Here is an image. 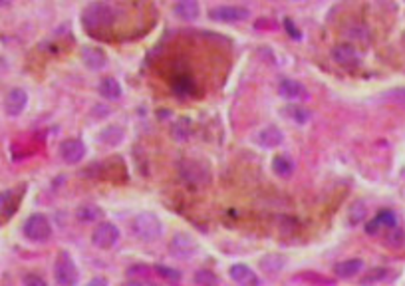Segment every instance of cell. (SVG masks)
<instances>
[{
	"label": "cell",
	"instance_id": "cell-32",
	"mask_svg": "<svg viewBox=\"0 0 405 286\" xmlns=\"http://www.w3.org/2000/svg\"><path fill=\"white\" fill-rule=\"evenodd\" d=\"M8 201H10V191L0 193V213L4 211V209H8Z\"/></svg>",
	"mask_w": 405,
	"mask_h": 286
},
{
	"label": "cell",
	"instance_id": "cell-8",
	"mask_svg": "<svg viewBox=\"0 0 405 286\" xmlns=\"http://www.w3.org/2000/svg\"><path fill=\"white\" fill-rule=\"evenodd\" d=\"M197 251H199V244L197 241L191 237V235H187V233H177L171 242H169V253L175 256V258H181V260H189V258H193L197 255Z\"/></svg>",
	"mask_w": 405,
	"mask_h": 286
},
{
	"label": "cell",
	"instance_id": "cell-31",
	"mask_svg": "<svg viewBox=\"0 0 405 286\" xmlns=\"http://www.w3.org/2000/svg\"><path fill=\"white\" fill-rule=\"evenodd\" d=\"M129 274H141V276H147V274H149V266H145V264L131 266V269H129Z\"/></svg>",
	"mask_w": 405,
	"mask_h": 286
},
{
	"label": "cell",
	"instance_id": "cell-23",
	"mask_svg": "<svg viewBox=\"0 0 405 286\" xmlns=\"http://www.w3.org/2000/svg\"><path fill=\"white\" fill-rule=\"evenodd\" d=\"M197 286H219V276L213 271H207V269H199L193 276Z\"/></svg>",
	"mask_w": 405,
	"mask_h": 286
},
{
	"label": "cell",
	"instance_id": "cell-16",
	"mask_svg": "<svg viewBox=\"0 0 405 286\" xmlns=\"http://www.w3.org/2000/svg\"><path fill=\"white\" fill-rule=\"evenodd\" d=\"M361 269H363V262H361L360 258H350V260L338 262V264L334 266V272H336V276H340V278H352V276H356L358 272H361Z\"/></svg>",
	"mask_w": 405,
	"mask_h": 286
},
{
	"label": "cell",
	"instance_id": "cell-12",
	"mask_svg": "<svg viewBox=\"0 0 405 286\" xmlns=\"http://www.w3.org/2000/svg\"><path fill=\"white\" fill-rule=\"evenodd\" d=\"M332 58H334L336 64H340V66H344V68H354V66L360 62L358 52H356L350 44L334 46V50H332Z\"/></svg>",
	"mask_w": 405,
	"mask_h": 286
},
{
	"label": "cell",
	"instance_id": "cell-33",
	"mask_svg": "<svg viewBox=\"0 0 405 286\" xmlns=\"http://www.w3.org/2000/svg\"><path fill=\"white\" fill-rule=\"evenodd\" d=\"M284 26H286V28H288V32H290V36H292V38H300V30H296V28H294V24H292V20H286V22H284Z\"/></svg>",
	"mask_w": 405,
	"mask_h": 286
},
{
	"label": "cell",
	"instance_id": "cell-19",
	"mask_svg": "<svg viewBox=\"0 0 405 286\" xmlns=\"http://www.w3.org/2000/svg\"><path fill=\"white\" fill-rule=\"evenodd\" d=\"M272 171L278 175V177H290L292 175V171H294V163H292V159L288 157V155H276L274 159H272Z\"/></svg>",
	"mask_w": 405,
	"mask_h": 286
},
{
	"label": "cell",
	"instance_id": "cell-7",
	"mask_svg": "<svg viewBox=\"0 0 405 286\" xmlns=\"http://www.w3.org/2000/svg\"><path fill=\"white\" fill-rule=\"evenodd\" d=\"M118 241H120V228L113 225V223H107V221L95 225L93 233H91V242H93V246H98V249H102V251H107V249L115 246Z\"/></svg>",
	"mask_w": 405,
	"mask_h": 286
},
{
	"label": "cell",
	"instance_id": "cell-11",
	"mask_svg": "<svg viewBox=\"0 0 405 286\" xmlns=\"http://www.w3.org/2000/svg\"><path fill=\"white\" fill-rule=\"evenodd\" d=\"M278 93L284 100H292V102H304V100L310 98V93L304 88V84L296 82V80H288V78L278 84Z\"/></svg>",
	"mask_w": 405,
	"mask_h": 286
},
{
	"label": "cell",
	"instance_id": "cell-3",
	"mask_svg": "<svg viewBox=\"0 0 405 286\" xmlns=\"http://www.w3.org/2000/svg\"><path fill=\"white\" fill-rule=\"evenodd\" d=\"M131 228H133L135 237L143 239V241H155L161 237V221L153 215V213H139L135 215L133 223H131Z\"/></svg>",
	"mask_w": 405,
	"mask_h": 286
},
{
	"label": "cell",
	"instance_id": "cell-2",
	"mask_svg": "<svg viewBox=\"0 0 405 286\" xmlns=\"http://www.w3.org/2000/svg\"><path fill=\"white\" fill-rule=\"evenodd\" d=\"M179 175L191 187H207L210 183V171L195 159H183L179 163Z\"/></svg>",
	"mask_w": 405,
	"mask_h": 286
},
{
	"label": "cell",
	"instance_id": "cell-24",
	"mask_svg": "<svg viewBox=\"0 0 405 286\" xmlns=\"http://www.w3.org/2000/svg\"><path fill=\"white\" fill-rule=\"evenodd\" d=\"M282 266H284V258H280L278 255H268L260 260V269L266 272H278Z\"/></svg>",
	"mask_w": 405,
	"mask_h": 286
},
{
	"label": "cell",
	"instance_id": "cell-13",
	"mask_svg": "<svg viewBox=\"0 0 405 286\" xmlns=\"http://www.w3.org/2000/svg\"><path fill=\"white\" fill-rule=\"evenodd\" d=\"M256 141H258V145H262V147H266V149H274V147L282 145L284 136H282V131H280L278 127L268 125V127H264V129H260V131H258Z\"/></svg>",
	"mask_w": 405,
	"mask_h": 286
},
{
	"label": "cell",
	"instance_id": "cell-34",
	"mask_svg": "<svg viewBox=\"0 0 405 286\" xmlns=\"http://www.w3.org/2000/svg\"><path fill=\"white\" fill-rule=\"evenodd\" d=\"M88 286H107V280L102 278V276H98V278H91Z\"/></svg>",
	"mask_w": 405,
	"mask_h": 286
},
{
	"label": "cell",
	"instance_id": "cell-35",
	"mask_svg": "<svg viewBox=\"0 0 405 286\" xmlns=\"http://www.w3.org/2000/svg\"><path fill=\"white\" fill-rule=\"evenodd\" d=\"M120 286H143L139 280H125V282H121Z\"/></svg>",
	"mask_w": 405,
	"mask_h": 286
},
{
	"label": "cell",
	"instance_id": "cell-18",
	"mask_svg": "<svg viewBox=\"0 0 405 286\" xmlns=\"http://www.w3.org/2000/svg\"><path fill=\"white\" fill-rule=\"evenodd\" d=\"M123 129H121L120 125H109V127H105L104 131L98 136L100 139V143H104V145H109V147H115V145H120L121 141H123Z\"/></svg>",
	"mask_w": 405,
	"mask_h": 286
},
{
	"label": "cell",
	"instance_id": "cell-4",
	"mask_svg": "<svg viewBox=\"0 0 405 286\" xmlns=\"http://www.w3.org/2000/svg\"><path fill=\"white\" fill-rule=\"evenodd\" d=\"M24 237L32 242H46L50 237H52V225L48 221V217L36 213V215H30L24 223Z\"/></svg>",
	"mask_w": 405,
	"mask_h": 286
},
{
	"label": "cell",
	"instance_id": "cell-10",
	"mask_svg": "<svg viewBox=\"0 0 405 286\" xmlns=\"http://www.w3.org/2000/svg\"><path fill=\"white\" fill-rule=\"evenodd\" d=\"M26 104H28V93L22 88H14V90L8 91V96L4 100V111L10 118H16V116H20L24 111Z\"/></svg>",
	"mask_w": 405,
	"mask_h": 286
},
{
	"label": "cell",
	"instance_id": "cell-17",
	"mask_svg": "<svg viewBox=\"0 0 405 286\" xmlns=\"http://www.w3.org/2000/svg\"><path fill=\"white\" fill-rule=\"evenodd\" d=\"M100 93L105 100H111V102H118L121 98V86L115 78H104L102 84H100Z\"/></svg>",
	"mask_w": 405,
	"mask_h": 286
},
{
	"label": "cell",
	"instance_id": "cell-9",
	"mask_svg": "<svg viewBox=\"0 0 405 286\" xmlns=\"http://www.w3.org/2000/svg\"><path fill=\"white\" fill-rule=\"evenodd\" d=\"M60 157L68 165H75L86 157V145L80 139H66L60 145Z\"/></svg>",
	"mask_w": 405,
	"mask_h": 286
},
{
	"label": "cell",
	"instance_id": "cell-27",
	"mask_svg": "<svg viewBox=\"0 0 405 286\" xmlns=\"http://www.w3.org/2000/svg\"><path fill=\"white\" fill-rule=\"evenodd\" d=\"M175 91L181 93V96H191V93H195V86H193V82L191 80H185V78H181L175 82Z\"/></svg>",
	"mask_w": 405,
	"mask_h": 286
},
{
	"label": "cell",
	"instance_id": "cell-30",
	"mask_svg": "<svg viewBox=\"0 0 405 286\" xmlns=\"http://www.w3.org/2000/svg\"><path fill=\"white\" fill-rule=\"evenodd\" d=\"M22 284L24 286H48L44 278H40L38 274H28V276H24V278H22Z\"/></svg>",
	"mask_w": 405,
	"mask_h": 286
},
{
	"label": "cell",
	"instance_id": "cell-22",
	"mask_svg": "<svg viewBox=\"0 0 405 286\" xmlns=\"http://www.w3.org/2000/svg\"><path fill=\"white\" fill-rule=\"evenodd\" d=\"M199 12H201V8H199L197 2H179L175 6V14L183 18V20H195Z\"/></svg>",
	"mask_w": 405,
	"mask_h": 286
},
{
	"label": "cell",
	"instance_id": "cell-5",
	"mask_svg": "<svg viewBox=\"0 0 405 286\" xmlns=\"http://www.w3.org/2000/svg\"><path fill=\"white\" fill-rule=\"evenodd\" d=\"M54 278L58 286H75L78 284V266L74 264L72 256L68 253H60L58 258H56V264H54Z\"/></svg>",
	"mask_w": 405,
	"mask_h": 286
},
{
	"label": "cell",
	"instance_id": "cell-25",
	"mask_svg": "<svg viewBox=\"0 0 405 286\" xmlns=\"http://www.w3.org/2000/svg\"><path fill=\"white\" fill-rule=\"evenodd\" d=\"M153 271L157 272L161 278H165V280H169V282H173V284H177L181 280V272L175 271V269H169V266H163V264H157Z\"/></svg>",
	"mask_w": 405,
	"mask_h": 286
},
{
	"label": "cell",
	"instance_id": "cell-20",
	"mask_svg": "<svg viewBox=\"0 0 405 286\" xmlns=\"http://www.w3.org/2000/svg\"><path fill=\"white\" fill-rule=\"evenodd\" d=\"M381 226H395V215H393L391 211L379 213L374 221H370V225L365 226V231H368L370 235H375Z\"/></svg>",
	"mask_w": 405,
	"mask_h": 286
},
{
	"label": "cell",
	"instance_id": "cell-28",
	"mask_svg": "<svg viewBox=\"0 0 405 286\" xmlns=\"http://www.w3.org/2000/svg\"><path fill=\"white\" fill-rule=\"evenodd\" d=\"M286 111H288V116H290L292 120L298 121V123H304V121L310 120V111L304 109V107H288Z\"/></svg>",
	"mask_w": 405,
	"mask_h": 286
},
{
	"label": "cell",
	"instance_id": "cell-15",
	"mask_svg": "<svg viewBox=\"0 0 405 286\" xmlns=\"http://www.w3.org/2000/svg\"><path fill=\"white\" fill-rule=\"evenodd\" d=\"M82 60L90 70H104L107 66V56L104 54V50H100V48H84Z\"/></svg>",
	"mask_w": 405,
	"mask_h": 286
},
{
	"label": "cell",
	"instance_id": "cell-21",
	"mask_svg": "<svg viewBox=\"0 0 405 286\" xmlns=\"http://www.w3.org/2000/svg\"><path fill=\"white\" fill-rule=\"evenodd\" d=\"M75 217L82 221V223H95L102 219V209H98L95 205H82L78 211H75Z\"/></svg>",
	"mask_w": 405,
	"mask_h": 286
},
{
	"label": "cell",
	"instance_id": "cell-14",
	"mask_svg": "<svg viewBox=\"0 0 405 286\" xmlns=\"http://www.w3.org/2000/svg\"><path fill=\"white\" fill-rule=\"evenodd\" d=\"M230 278L235 280V282H239L242 286H258L260 284V280H258V276H256V272H253L246 264H235V266H230Z\"/></svg>",
	"mask_w": 405,
	"mask_h": 286
},
{
	"label": "cell",
	"instance_id": "cell-6",
	"mask_svg": "<svg viewBox=\"0 0 405 286\" xmlns=\"http://www.w3.org/2000/svg\"><path fill=\"white\" fill-rule=\"evenodd\" d=\"M209 18L217 20V22H226V24H237V22H244L250 18V10L244 6H228V4H221V6H213L209 8Z\"/></svg>",
	"mask_w": 405,
	"mask_h": 286
},
{
	"label": "cell",
	"instance_id": "cell-1",
	"mask_svg": "<svg viewBox=\"0 0 405 286\" xmlns=\"http://www.w3.org/2000/svg\"><path fill=\"white\" fill-rule=\"evenodd\" d=\"M113 20L115 10L109 4H90L82 14V22L88 30H104L113 24Z\"/></svg>",
	"mask_w": 405,
	"mask_h": 286
},
{
	"label": "cell",
	"instance_id": "cell-26",
	"mask_svg": "<svg viewBox=\"0 0 405 286\" xmlns=\"http://www.w3.org/2000/svg\"><path fill=\"white\" fill-rule=\"evenodd\" d=\"M385 276H388V271H385V269H372V271L365 272V274L361 276V284H375V282H381Z\"/></svg>",
	"mask_w": 405,
	"mask_h": 286
},
{
	"label": "cell",
	"instance_id": "cell-29",
	"mask_svg": "<svg viewBox=\"0 0 405 286\" xmlns=\"http://www.w3.org/2000/svg\"><path fill=\"white\" fill-rule=\"evenodd\" d=\"M363 215H365L363 205H361V203H356V205L352 207V211H350V223H352V225H358L361 219H363Z\"/></svg>",
	"mask_w": 405,
	"mask_h": 286
}]
</instances>
